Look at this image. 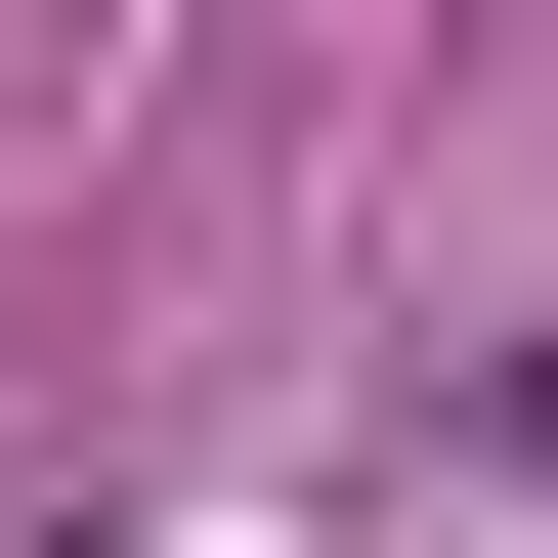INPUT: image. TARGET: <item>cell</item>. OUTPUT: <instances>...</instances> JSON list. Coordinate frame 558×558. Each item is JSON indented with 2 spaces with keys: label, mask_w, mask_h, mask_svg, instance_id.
Wrapping results in <instances>:
<instances>
[{
  "label": "cell",
  "mask_w": 558,
  "mask_h": 558,
  "mask_svg": "<svg viewBox=\"0 0 558 558\" xmlns=\"http://www.w3.org/2000/svg\"><path fill=\"white\" fill-rule=\"evenodd\" d=\"M515 429H558V344H515Z\"/></svg>",
  "instance_id": "6da1fadb"
}]
</instances>
